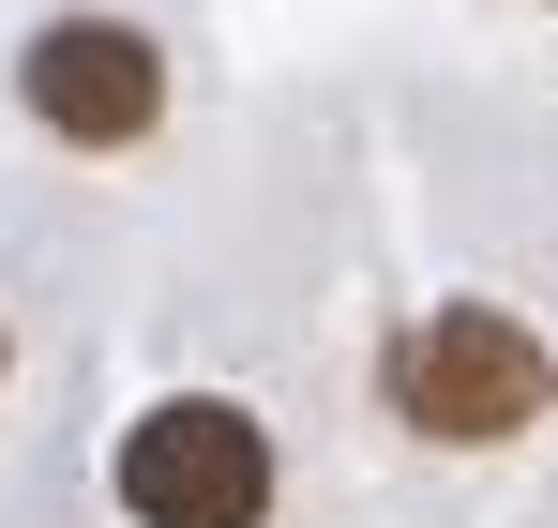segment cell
Instances as JSON below:
<instances>
[{
    "mask_svg": "<svg viewBox=\"0 0 558 528\" xmlns=\"http://www.w3.org/2000/svg\"><path fill=\"white\" fill-rule=\"evenodd\" d=\"M15 91H31V121H46L61 152H136V136L167 121V46H151L136 15H46V31L15 46Z\"/></svg>",
    "mask_w": 558,
    "mask_h": 528,
    "instance_id": "cell-3",
    "label": "cell"
},
{
    "mask_svg": "<svg viewBox=\"0 0 558 528\" xmlns=\"http://www.w3.org/2000/svg\"><path fill=\"white\" fill-rule=\"evenodd\" d=\"M106 483H121L136 528H257L272 514V439H257V408H227V393H167V408L121 423Z\"/></svg>",
    "mask_w": 558,
    "mask_h": 528,
    "instance_id": "cell-2",
    "label": "cell"
},
{
    "mask_svg": "<svg viewBox=\"0 0 558 528\" xmlns=\"http://www.w3.org/2000/svg\"><path fill=\"white\" fill-rule=\"evenodd\" d=\"M392 408H408L423 439L483 453V439H529V423L558 408V362H544L529 317H498V302H438V317L392 333Z\"/></svg>",
    "mask_w": 558,
    "mask_h": 528,
    "instance_id": "cell-1",
    "label": "cell"
}]
</instances>
